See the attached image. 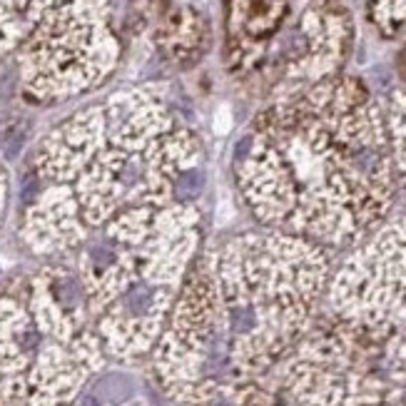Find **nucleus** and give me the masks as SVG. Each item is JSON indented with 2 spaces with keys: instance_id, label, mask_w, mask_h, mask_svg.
<instances>
[{
  "instance_id": "1",
  "label": "nucleus",
  "mask_w": 406,
  "mask_h": 406,
  "mask_svg": "<svg viewBox=\"0 0 406 406\" xmlns=\"http://www.w3.org/2000/svg\"><path fill=\"white\" fill-rule=\"evenodd\" d=\"M25 145V125L23 123H13L8 130L3 133V147H5V155L15 157Z\"/></svg>"
},
{
  "instance_id": "2",
  "label": "nucleus",
  "mask_w": 406,
  "mask_h": 406,
  "mask_svg": "<svg viewBox=\"0 0 406 406\" xmlns=\"http://www.w3.org/2000/svg\"><path fill=\"white\" fill-rule=\"evenodd\" d=\"M202 182H205V180H202V175L197 170L182 172L180 180H177V185H175V190H177V195H180V197H195V195H200Z\"/></svg>"
},
{
  "instance_id": "3",
  "label": "nucleus",
  "mask_w": 406,
  "mask_h": 406,
  "mask_svg": "<svg viewBox=\"0 0 406 406\" xmlns=\"http://www.w3.org/2000/svg\"><path fill=\"white\" fill-rule=\"evenodd\" d=\"M150 302H152V294H150V289H145V287L133 289V292L128 294V299H125V304H128V309L133 314H145L147 307H150Z\"/></svg>"
},
{
  "instance_id": "4",
  "label": "nucleus",
  "mask_w": 406,
  "mask_h": 406,
  "mask_svg": "<svg viewBox=\"0 0 406 406\" xmlns=\"http://www.w3.org/2000/svg\"><path fill=\"white\" fill-rule=\"evenodd\" d=\"M58 297L63 299L65 304H75L78 302V287H75L70 279H65V282L58 284Z\"/></svg>"
},
{
  "instance_id": "5",
  "label": "nucleus",
  "mask_w": 406,
  "mask_h": 406,
  "mask_svg": "<svg viewBox=\"0 0 406 406\" xmlns=\"http://www.w3.org/2000/svg\"><path fill=\"white\" fill-rule=\"evenodd\" d=\"M83 406H100V402H98V397H85Z\"/></svg>"
}]
</instances>
